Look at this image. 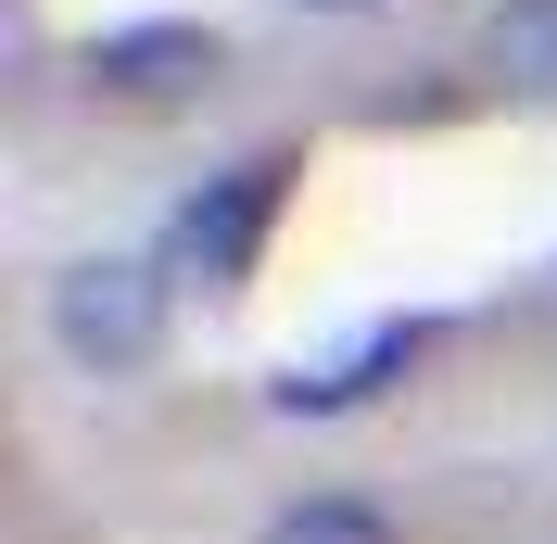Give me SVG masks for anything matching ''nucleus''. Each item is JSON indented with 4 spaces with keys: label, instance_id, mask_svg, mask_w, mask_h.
<instances>
[{
    "label": "nucleus",
    "instance_id": "obj_5",
    "mask_svg": "<svg viewBox=\"0 0 557 544\" xmlns=\"http://www.w3.org/2000/svg\"><path fill=\"white\" fill-rule=\"evenodd\" d=\"M267 544H393L381 507H355V494H305V507H278Z\"/></svg>",
    "mask_w": 557,
    "mask_h": 544
},
{
    "label": "nucleus",
    "instance_id": "obj_3",
    "mask_svg": "<svg viewBox=\"0 0 557 544\" xmlns=\"http://www.w3.org/2000/svg\"><path fill=\"white\" fill-rule=\"evenodd\" d=\"M203 76H215V26H114V38H89V89H114V102H177Z\"/></svg>",
    "mask_w": 557,
    "mask_h": 544
},
{
    "label": "nucleus",
    "instance_id": "obj_4",
    "mask_svg": "<svg viewBox=\"0 0 557 544\" xmlns=\"http://www.w3.org/2000/svg\"><path fill=\"white\" fill-rule=\"evenodd\" d=\"M482 76L520 89V102H557V0H494L482 13Z\"/></svg>",
    "mask_w": 557,
    "mask_h": 544
},
{
    "label": "nucleus",
    "instance_id": "obj_6",
    "mask_svg": "<svg viewBox=\"0 0 557 544\" xmlns=\"http://www.w3.org/2000/svg\"><path fill=\"white\" fill-rule=\"evenodd\" d=\"M292 13H368V0H292Z\"/></svg>",
    "mask_w": 557,
    "mask_h": 544
},
{
    "label": "nucleus",
    "instance_id": "obj_1",
    "mask_svg": "<svg viewBox=\"0 0 557 544\" xmlns=\"http://www.w3.org/2000/svg\"><path fill=\"white\" fill-rule=\"evenodd\" d=\"M51 342H64L89 380H127L165 355V267L152 254H76L51 279Z\"/></svg>",
    "mask_w": 557,
    "mask_h": 544
},
{
    "label": "nucleus",
    "instance_id": "obj_2",
    "mask_svg": "<svg viewBox=\"0 0 557 544\" xmlns=\"http://www.w3.org/2000/svg\"><path fill=\"white\" fill-rule=\"evenodd\" d=\"M278 190H292V165H278V152H253V165H228L203 203L177 215V254H190V279H203V292H242V279H253V240H267Z\"/></svg>",
    "mask_w": 557,
    "mask_h": 544
}]
</instances>
